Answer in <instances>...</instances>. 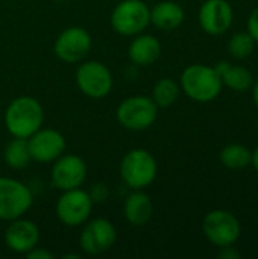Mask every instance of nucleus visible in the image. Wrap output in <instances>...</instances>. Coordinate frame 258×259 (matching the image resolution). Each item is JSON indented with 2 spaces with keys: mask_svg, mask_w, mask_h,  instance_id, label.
<instances>
[{
  "mask_svg": "<svg viewBox=\"0 0 258 259\" xmlns=\"http://www.w3.org/2000/svg\"><path fill=\"white\" fill-rule=\"evenodd\" d=\"M3 121L11 137L27 140L43 127L44 109L35 97L20 96L9 102L3 114Z\"/></svg>",
  "mask_w": 258,
  "mask_h": 259,
  "instance_id": "f257e3e1",
  "label": "nucleus"
},
{
  "mask_svg": "<svg viewBox=\"0 0 258 259\" xmlns=\"http://www.w3.org/2000/svg\"><path fill=\"white\" fill-rule=\"evenodd\" d=\"M179 87L184 94L199 103H208L222 93V80L214 67L193 64L184 68L179 77Z\"/></svg>",
  "mask_w": 258,
  "mask_h": 259,
  "instance_id": "f03ea898",
  "label": "nucleus"
},
{
  "mask_svg": "<svg viewBox=\"0 0 258 259\" xmlns=\"http://www.w3.org/2000/svg\"><path fill=\"white\" fill-rule=\"evenodd\" d=\"M120 178L131 190L148 188L158 175L155 156L146 149H132L120 161Z\"/></svg>",
  "mask_w": 258,
  "mask_h": 259,
  "instance_id": "7ed1b4c3",
  "label": "nucleus"
},
{
  "mask_svg": "<svg viewBox=\"0 0 258 259\" xmlns=\"http://www.w3.org/2000/svg\"><path fill=\"white\" fill-rule=\"evenodd\" d=\"M158 106L148 96H131L120 102L116 111L119 124L132 132L149 129L158 118Z\"/></svg>",
  "mask_w": 258,
  "mask_h": 259,
  "instance_id": "20e7f679",
  "label": "nucleus"
},
{
  "mask_svg": "<svg viewBox=\"0 0 258 259\" xmlns=\"http://www.w3.org/2000/svg\"><path fill=\"white\" fill-rule=\"evenodd\" d=\"M109 23L119 35L135 36L151 24V8L143 0H122L114 6Z\"/></svg>",
  "mask_w": 258,
  "mask_h": 259,
  "instance_id": "39448f33",
  "label": "nucleus"
},
{
  "mask_svg": "<svg viewBox=\"0 0 258 259\" xmlns=\"http://www.w3.org/2000/svg\"><path fill=\"white\" fill-rule=\"evenodd\" d=\"M202 232L213 246L225 247L237 243L242 235V226L233 212L225 209H214L204 217Z\"/></svg>",
  "mask_w": 258,
  "mask_h": 259,
  "instance_id": "423d86ee",
  "label": "nucleus"
},
{
  "mask_svg": "<svg viewBox=\"0 0 258 259\" xmlns=\"http://www.w3.org/2000/svg\"><path fill=\"white\" fill-rule=\"evenodd\" d=\"M33 196L23 182L0 176V220L11 222L23 217L32 206Z\"/></svg>",
  "mask_w": 258,
  "mask_h": 259,
  "instance_id": "0eeeda50",
  "label": "nucleus"
},
{
  "mask_svg": "<svg viewBox=\"0 0 258 259\" xmlns=\"http://www.w3.org/2000/svg\"><path fill=\"white\" fill-rule=\"evenodd\" d=\"M76 85L90 99L106 97L114 85L111 70L99 61H84L76 70Z\"/></svg>",
  "mask_w": 258,
  "mask_h": 259,
  "instance_id": "6e6552de",
  "label": "nucleus"
},
{
  "mask_svg": "<svg viewBox=\"0 0 258 259\" xmlns=\"http://www.w3.org/2000/svg\"><path fill=\"white\" fill-rule=\"evenodd\" d=\"M93 200L88 191L82 188L67 190L62 191L59 196L55 212L58 220L67 228H78L82 226L87 220H90L93 211Z\"/></svg>",
  "mask_w": 258,
  "mask_h": 259,
  "instance_id": "1a4fd4ad",
  "label": "nucleus"
},
{
  "mask_svg": "<svg viewBox=\"0 0 258 259\" xmlns=\"http://www.w3.org/2000/svg\"><path fill=\"white\" fill-rule=\"evenodd\" d=\"M93 46L91 35L87 29L79 26H70L64 29L55 39V55L58 59L67 64H76L87 58Z\"/></svg>",
  "mask_w": 258,
  "mask_h": 259,
  "instance_id": "9d476101",
  "label": "nucleus"
},
{
  "mask_svg": "<svg viewBox=\"0 0 258 259\" xmlns=\"http://www.w3.org/2000/svg\"><path fill=\"white\" fill-rule=\"evenodd\" d=\"M117 240V231L114 225L106 219L87 220L79 237V246L84 253L96 256L113 249Z\"/></svg>",
  "mask_w": 258,
  "mask_h": 259,
  "instance_id": "9b49d317",
  "label": "nucleus"
},
{
  "mask_svg": "<svg viewBox=\"0 0 258 259\" xmlns=\"http://www.w3.org/2000/svg\"><path fill=\"white\" fill-rule=\"evenodd\" d=\"M50 181L52 185L59 191L81 188L87 181V164L79 155L64 153L52 162Z\"/></svg>",
  "mask_w": 258,
  "mask_h": 259,
  "instance_id": "f8f14e48",
  "label": "nucleus"
},
{
  "mask_svg": "<svg viewBox=\"0 0 258 259\" xmlns=\"http://www.w3.org/2000/svg\"><path fill=\"white\" fill-rule=\"evenodd\" d=\"M27 147L32 161L40 164H50L64 155L67 143L59 131L41 127L27 138Z\"/></svg>",
  "mask_w": 258,
  "mask_h": 259,
  "instance_id": "ddd939ff",
  "label": "nucleus"
},
{
  "mask_svg": "<svg viewBox=\"0 0 258 259\" xmlns=\"http://www.w3.org/2000/svg\"><path fill=\"white\" fill-rule=\"evenodd\" d=\"M198 18L205 33L219 36L231 27L234 12L228 0H205L199 8Z\"/></svg>",
  "mask_w": 258,
  "mask_h": 259,
  "instance_id": "4468645a",
  "label": "nucleus"
},
{
  "mask_svg": "<svg viewBox=\"0 0 258 259\" xmlns=\"http://www.w3.org/2000/svg\"><path fill=\"white\" fill-rule=\"evenodd\" d=\"M40 243L38 226L27 219L18 217L11 220L5 231V244L11 252L26 255Z\"/></svg>",
  "mask_w": 258,
  "mask_h": 259,
  "instance_id": "2eb2a0df",
  "label": "nucleus"
},
{
  "mask_svg": "<svg viewBox=\"0 0 258 259\" xmlns=\"http://www.w3.org/2000/svg\"><path fill=\"white\" fill-rule=\"evenodd\" d=\"M161 55V44L157 36L151 33H138L128 47V56L134 65L149 67L158 61Z\"/></svg>",
  "mask_w": 258,
  "mask_h": 259,
  "instance_id": "dca6fc26",
  "label": "nucleus"
},
{
  "mask_svg": "<svg viewBox=\"0 0 258 259\" xmlns=\"http://www.w3.org/2000/svg\"><path fill=\"white\" fill-rule=\"evenodd\" d=\"M154 214V205L151 197L143 190H132L125 199L123 215L131 226L141 228L149 223Z\"/></svg>",
  "mask_w": 258,
  "mask_h": 259,
  "instance_id": "f3484780",
  "label": "nucleus"
},
{
  "mask_svg": "<svg viewBox=\"0 0 258 259\" xmlns=\"http://www.w3.org/2000/svg\"><path fill=\"white\" fill-rule=\"evenodd\" d=\"M186 18V12L178 2L163 0L151 8V24L160 30L170 32L178 29Z\"/></svg>",
  "mask_w": 258,
  "mask_h": 259,
  "instance_id": "a211bd4d",
  "label": "nucleus"
},
{
  "mask_svg": "<svg viewBox=\"0 0 258 259\" xmlns=\"http://www.w3.org/2000/svg\"><path fill=\"white\" fill-rule=\"evenodd\" d=\"M214 68L220 76L222 85L236 93H245L251 90L254 83V76L251 70L243 65H233L227 61H220L219 64H216Z\"/></svg>",
  "mask_w": 258,
  "mask_h": 259,
  "instance_id": "6ab92c4d",
  "label": "nucleus"
},
{
  "mask_svg": "<svg viewBox=\"0 0 258 259\" xmlns=\"http://www.w3.org/2000/svg\"><path fill=\"white\" fill-rule=\"evenodd\" d=\"M3 161L12 170L26 168L32 161L27 147V140L12 137V140L3 149Z\"/></svg>",
  "mask_w": 258,
  "mask_h": 259,
  "instance_id": "aec40b11",
  "label": "nucleus"
},
{
  "mask_svg": "<svg viewBox=\"0 0 258 259\" xmlns=\"http://www.w3.org/2000/svg\"><path fill=\"white\" fill-rule=\"evenodd\" d=\"M251 158H252V152L246 146L237 143L225 146L219 153V159L222 165L230 170L246 168L248 165H251Z\"/></svg>",
  "mask_w": 258,
  "mask_h": 259,
  "instance_id": "412c9836",
  "label": "nucleus"
},
{
  "mask_svg": "<svg viewBox=\"0 0 258 259\" xmlns=\"http://www.w3.org/2000/svg\"><path fill=\"white\" fill-rule=\"evenodd\" d=\"M181 93V87L176 80L170 77H163L157 80L152 90V100L158 108H170L175 105Z\"/></svg>",
  "mask_w": 258,
  "mask_h": 259,
  "instance_id": "4be33fe9",
  "label": "nucleus"
},
{
  "mask_svg": "<svg viewBox=\"0 0 258 259\" xmlns=\"http://www.w3.org/2000/svg\"><path fill=\"white\" fill-rule=\"evenodd\" d=\"M255 47L254 38L248 32H237L228 41V52L234 59H245L248 58Z\"/></svg>",
  "mask_w": 258,
  "mask_h": 259,
  "instance_id": "5701e85b",
  "label": "nucleus"
},
{
  "mask_svg": "<svg viewBox=\"0 0 258 259\" xmlns=\"http://www.w3.org/2000/svg\"><path fill=\"white\" fill-rule=\"evenodd\" d=\"M88 194H90L93 203H103L109 196V190L105 184H94L91 187V190L88 191Z\"/></svg>",
  "mask_w": 258,
  "mask_h": 259,
  "instance_id": "b1692460",
  "label": "nucleus"
},
{
  "mask_svg": "<svg viewBox=\"0 0 258 259\" xmlns=\"http://www.w3.org/2000/svg\"><path fill=\"white\" fill-rule=\"evenodd\" d=\"M246 27H248V33L254 38V41H255V44H258V6L251 12V15H249V18H248V24H246Z\"/></svg>",
  "mask_w": 258,
  "mask_h": 259,
  "instance_id": "393cba45",
  "label": "nucleus"
},
{
  "mask_svg": "<svg viewBox=\"0 0 258 259\" xmlns=\"http://www.w3.org/2000/svg\"><path fill=\"white\" fill-rule=\"evenodd\" d=\"M26 258L29 259H53L55 255L52 252H49L47 249H43V247H33L32 250H29L26 253Z\"/></svg>",
  "mask_w": 258,
  "mask_h": 259,
  "instance_id": "a878e982",
  "label": "nucleus"
},
{
  "mask_svg": "<svg viewBox=\"0 0 258 259\" xmlns=\"http://www.w3.org/2000/svg\"><path fill=\"white\" fill-rule=\"evenodd\" d=\"M219 258L220 259H240L242 253L233 246H225V247H219Z\"/></svg>",
  "mask_w": 258,
  "mask_h": 259,
  "instance_id": "bb28decb",
  "label": "nucleus"
},
{
  "mask_svg": "<svg viewBox=\"0 0 258 259\" xmlns=\"http://www.w3.org/2000/svg\"><path fill=\"white\" fill-rule=\"evenodd\" d=\"M251 90H252V99H254V103H255V106H257V109H258V79L254 82V83H252Z\"/></svg>",
  "mask_w": 258,
  "mask_h": 259,
  "instance_id": "cd10ccee",
  "label": "nucleus"
},
{
  "mask_svg": "<svg viewBox=\"0 0 258 259\" xmlns=\"http://www.w3.org/2000/svg\"><path fill=\"white\" fill-rule=\"evenodd\" d=\"M251 165L255 168V171L258 173V146H257V149L252 152V158H251Z\"/></svg>",
  "mask_w": 258,
  "mask_h": 259,
  "instance_id": "c85d7f7f",
  "label": "nucleus"
},
{
  "mask_svg": "<svg viewBox=\"0 0 258 259\" xmlns=\"http://www.w3.org/2000/svg\"><path fill=\"white\" fill-rule=\"evenodd\" d=\"M257 129H258V121H257Z\"/></svg>",
  "mask_w": 258,
  "mask_h": 259,
  "instance_id": "c756f323",
  "label": "nucleus"
},
{
  "mask_svg": "<svg viewBox=\"0 0 258 259\" xmlns=\"http://www.w3.org/2000/svg\"><path fill=\"white\" fill-rule=\"evenodd\" d=\"M0 117H2V114H0Z\"/></svg>",
  "mask_w": 258,
  "mask_h": 259,
  "instance_id": "7c9ffc66",
  "label": "nucleus"
}]
</instances>
